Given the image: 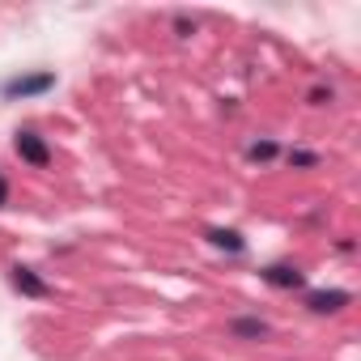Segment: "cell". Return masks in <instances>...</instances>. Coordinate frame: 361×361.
<instances>
[{"mask_svg": "<svg viewBox=\"0 0 361 361\" xmlns=\"http://www.w3.org/2000/svg\"><path fill=\"white\" fill-rule=\"evenodd\" d=\"M230 336H234V340L255 344V340H268V336H272V327H268L259 314H243V319H230Z\"/></svg>", "mask_w": 361, "mask_h": 361, "instance_id": "obj_6", "label": "cell"}, {"mask_svg": "<svg viewBox=\"0 0 361 361\" xmlns=\"http://www.w3.org/2000/svg\"><path fill=\"white\" fill-rule=\"evenodd\" d=\"M276 153H281L276 140H251V145H247V157H251V161H272Z\"/></svg>", "mask_w": 361, "mask_h": 361, "instance_id": "obj_8", "label": "cell"}, {"mask_svg": "<svg viewBox=\"0 0 361 361\" xmlns=\"http://www.w3.org/2000/svg\"><path fill=\"white\" fill-rule=\"evenodd\" d=\"M259 276H264L272 289H302V285H306V272L293 268V264H268Z\"/></svg>", "mask_w": 361, "mask_h": 361, "instance_id": "obj_5", "label": "cell"}, {"mask_svg": "<svg viewBox=\"0 0 361 361\" xmlns=\"http://www.w3.org/2000/svg\"><path fill=\"white\" fill-rule=\"evenodd\" d=\"M56 85V73H22V77H9L5 85H0V98H9V102H18V98H39V94H47Z\"/></svg>", "mask_w": 361, "mask_h": 361, "instance_id": "obj_1", "label": "cell"}, {"mask_svg": "<svg viewBox=\"0 0 361 361\" xmlns=\"http://www.w3.org/2000/svg\"><path fill=\"white\" fill-rule=\"evenodd\" d=\"M174 30H178V39H188V35H196V22H188V18H174Z\"/></svg>", "mask_w": 361, "mask_h": 361, "instance_id": "obj_10", "label": "cell"}, {"mask_svg": "<svg viewBox=\"0 0 361 361\" xmlns=\"http://www.w3.org/2000/svg\"><path fill=\"white\" fill-rule=\"evenodd\" d=\"M13 153H18L26 166H35V170H47V166H51V149H47V140H43L35 128H22V132L13 136Z\"/></svg>", "mask_w": 361, "mask_h": 361, "instance_id": "obj_2", "label": "cell"}, {"mask_svg": "<svg viewBox=\"0 0 361 361\" xmlns=\"http://www.w3.org/2000/svg\"><path fill=\"white\" fill-rule=\"evenodd\" d=\"M0 209H9V178L0 174Z\"/></svg>", "mask_w": 361, "mask_h": 361, "instance_id": "obj_12", "label": "cell"}, {"mask_svg": "<svg viewBox=\"0 0 361 361\" xmlns=\"http://www.w3.org/2000/svg\"><path fill=\"white\" fill-rule=\"evenodd\" d=\"M323 102H331V90H323V85L310 90V106H323Z\"/></svg>", "mask_w": 361, "mask_h": 361, "instance_id": "obj_11", "label": "cell"}, {"mask_svg": "<svg viewBox=\"0 0 361 361\" xmlns=\"http://www.w3.org/2000/svg\"><path fill=\"white\" fill-rule=\"evenodd\" d=\"M13 272V289L22 293V298H51V285L35 272V268H26V264H13L9 268Z\"/></svg>", "mask_w": 361, "mask_h": 361, "instance_id": "obj_4", "label": "cell"}, {"mask_svg": "<svg viewBox=\"0 0 361 361\" xmlns=\"http://www.w3.org/2000/svg\"><path fill=\"white\" fill-rule=\"evenodd\" d=\"M209 243L221 247V251H230V255H243L247 251V238L238 230H209Z\"/></svg>", "mask_w": 361, "mask_h": 361, "instance_id": "obj_7", "label": "cell"}, {"mask_svg": "<svg viewBox=\"0 0 361 361\" xmlns=\"http://www.w3.org/2000/svg\"><path fill=\"white\" fill-rule=\"evenodd\" d=\"M285 161H289L293 170H314V166H319V153H310V149H289Z\"/></svg>", "mask_w": 361, "mask_h": 361, "instance_id": "obj_9", "label": "cell"}, {"mask_svg": "<svg viewBox=\"0 0 361 361\" xmlns=\"http://www.w3.org/2000/svg\"><path fill=\"white\" fill-rule=\"evenodd\" d=\"M348 302H353L348 289H310V293H306V310H310V314H336V310H344Z\"/></svg>", "mask_w": 361, "mask_h": 361, "instance_id": "obj_3", "label": "cell"}]
</instances>
